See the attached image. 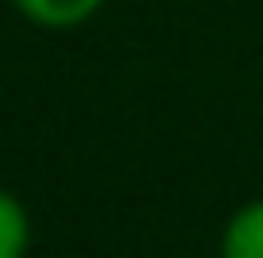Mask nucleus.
Instances as JSON below:
<instances>
[{
	"mask_svg": "<svg viewBox=\"0 0 263 258\" xmlns=\"http://www.w3.org/2000/svg\"><path fill=\"white\" fill-rule=\"evenodd\" d=\"M28 254V212L14 194L0 189V258H23Z\"/></svg>",
	"mask_w": 263,
	"mask_h": 258,
	"instance_id": "7ed1b4c3",
	"label": "nucleus"
},
{
	"mask_svg": "<svg viewBox=\"0 0 263 258\" xmlns=\"http://www.w3.org/2000/svg\"><path fill=\"white\" fill-rule=\"evenodd\" d=\"M14 5H18V14H28L42 28H74V23L92 18L102 0H14Z\"/></svg>",
	"mask_w": 263,
	"mask_h": 258,
	"instance_id": "f03ea898",
	"label": "nucleus"
},
{
	"mask_svg": "<svg viewBox=\"0 0 263 258\" xmlns=\"http://www.w3.org/2000/svg\"><path fill=\"white\" fill-rule=\"evenodd\" d=\"M222 258H263V199L245 203L222 235Z\"/></svg>",
	"mask_w": 263,
	"mask_h": 258,
	"instance_id": "f257e3e1",
	"label": "nucleus"
}]
</instances>
